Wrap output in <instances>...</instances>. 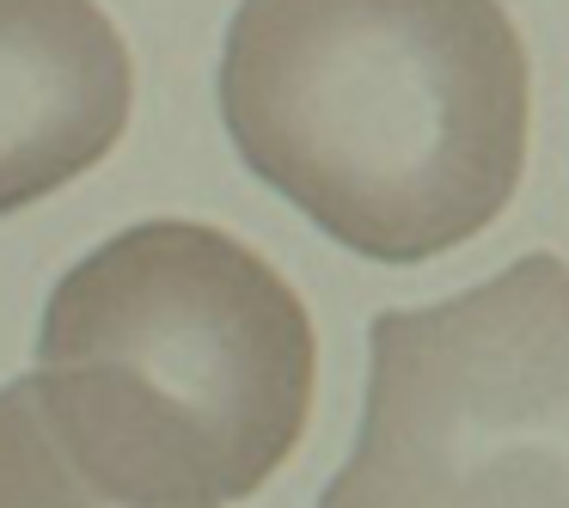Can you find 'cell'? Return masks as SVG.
Segmentation results:
<instances>
[{"label": "cell", "mask_w": 569, "mask_h": 508, "mask_svg": "<svg viewBox=\"0 0 569 508\" xmlns=\"http://www.w3.org/2000/svg\"><path fill=\"white\" fill-rule=\"evenodd\" d=\"M221 123L337 246L422 263L508 209L532 68L502 0H239Z\"/></svg>", "instance_id": "6da1fadb"}, {"label": "cell", "mask_w": 569, "mask_h": 508, "mask_svg": "<svg viewBox=\"0 0 569 508\" xmlns=\"http://www.w3.org/2000/svg\"><path fill=\"white\" fill-rule=\"evenodd\" d=\"M319 508H569V258L368 325V410Z\"/></svg>", "instance_id": "7a4b0ae2"}, {"label": "cell", "mask_w": 569, "mask_h": 508, "mask_svg": "<svg viewBox=\"0 0 569 508\" xmlns=\"http://www.w3.org/2000/svg\"><path fill=\"white\" fill-rule=\"evenodd\" d=\"M38 368H104L160 392L209 447L221 502L263 490L312 417L319 337L270 258L160 215L92 246L43 300Z\"/></svg>", "instance_id": "3957f363"}, {"label": "cell", "mask_w": 569, "mask_h": 508, "mask_svg": "<svg viewBox=\"0 0 569 508\" xmlns=\"http://www.w3.org/2000/svg\"><path fill=\"white\" fill-rule=\"evenodd\" d=\"M0 508H221L202 435L129 373L38 368L0 386Z\"/></svg>", "instance_id": "277c9868"}, {"label": "cell", "mask_w": 569, "mask_h": 508, "mask_svg": "<svg viewBox=\"0 0 569 508\" xmlns=\"http://www.w3.org/2000/svg\"><path fill=\"white\" fill-rule=\"evenodd\" d=\"M129 111L136 62L99 0H0V215L92 172Z\"/></svg>", "instance_id": "5b68a950"}]
</instances>
